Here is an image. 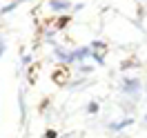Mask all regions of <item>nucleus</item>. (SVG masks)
Returning <instances> with one entry per match:
<instances>
[{"label": "nucleus", "instance_id": "f03ea898", "mask_svg": "<svg viewBox=\"0 0 147 138\" xmlns=\"http://www.w3.org/2000/svg\"><path fill=\"white\" fill-rule=\"evenodd\" d=\"M123 89L127 94L136 92V89H140V80H136V78H125V80H123Z\"/></svg>", "mask_w": 147, "mask_h": 138}, {"label": "nucleus", "instance_id": "f257e3e1", "mask_svg": "<svg viewBox=\"0 0 147 138\" xmlns=\"http://www.w3.org/2000/svg\"><path fill=\"white\" fill-rule=\"evenodd\" d=\"M51 80H54L58 87H67L69 80H71V67H69V65H58L54 71H51Z\"/></svg>", "mask_w": 147, "mask_h": 138}, {"label": "nucleus", "instance_id": "0eeeda50", "mask_svg": "<svg viewBox=\"0 0 147 138\" xmlns=\"http://www.w3.org/2000/svg\"><path fill=\"white\" fill-rule=\"evenodd\" d=\"M5 54V40H2V38H0V56Z\"/></svg>", "mask_w": 147, "mask_h": 138}, {"label": "nucleus", "instance_id": "423d86ee", "mask_svg": "<svg viewBox=\"0 0 147 138\" xmlns=\"http://www.w3.org/2000/svg\"><path fill=\"white\" fill-rule=\"evenodd\" d=\"M87 111H89V114H96V111H98V102H89Z\"/></svg>", "mask_w": 147, "mask_h": 138}, {"label": "nucleus", "instance_id": "20e7f679", "mask_svg": "<svg viewBox=\"0 0 147 138\" xmlns=\"http://www.w3.org/2000/svg\"><path fill=\"white\" fill-rule=\"evenodd\" d=\"M38 67H40V63H34L31 67H29V83H31V85L36 83V76H38Z\"/></svg>", "mask_w": 147, "mask_h": 138}, {"label": "nucleus", "instance_id": "39448f33", "mask_svg": "<svg viewBox=\"0 0 147 138\" xmlns=\"http://www.w3.org/2000/svg\"><path fill=\"white\" fill-rule=\"evenodd\" d=\"M69 22H71V13H67V16H63V18H58V22H56V29H65Z\"/></svg>", "mask_w": 147, "mask_h": 138}, {"label": "nucleus", "instance_id": "7ed1b4c3", "mask_svg": "<svg viewBox=\"0 0 147 138\" xmlns=\"http://www.w3.org/2000/svg\"><path fill=\"white\" fill-rule=\"evenodd\" d=\"M49 5H51L54 13H58V11H65V9H71V2H69V0H51Z\"/></svg>", "mask_w": 147, "mask_h": 138}]
</instances>
